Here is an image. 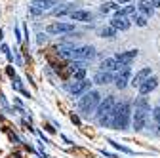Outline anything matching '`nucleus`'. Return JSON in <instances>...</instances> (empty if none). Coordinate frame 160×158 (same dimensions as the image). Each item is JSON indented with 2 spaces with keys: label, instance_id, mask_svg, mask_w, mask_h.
Wrapping results in <instances>:
<instances>
[{
  "label": "nucleus",
  "instance_id": "a211bd4d",
  "mask_svg": "<svg viewBox=\"0 0 160 158\" xmlns=\"http://www.w3.org/2000/svg\"><path fill=\"white\" fill-rule=\"evenodd\" d=\"M137 10L141 12V15H145V17H151V15H152V12H154L152 0H141V2H139V6H137Z\"/></svg>",
  "mask_w": 160,
  "mask_h": 158
},
{
  "label": "nucleus",
  "instance_id": "4468645a",
  "mask_svg": "<svg viewBox=\"0 0 160 158\" xmlns=\"http://www.w3.org/2000/svg\"><path fill=\"white\" fill-rule=\"evenodd\" d=\"M156 86H158V78H156V76H151V78H147V80L139 86L137 90H139V93H141V95H147V93H151L152 90H156Z\"/></svg>",
  "mask_w": 160,
  "mask_h": 158
},
{
  "label": "nucleus",
  "instance_id": "1a4fd4ad",
  "mask_svg": "<svg viewBox=\"0 0 160 158\" xmlns=\"http://www.w3.org/2000/svg\"><path fill=\"white\" fill-rule=\"evenodd\" d=\"M69 71L74 76V80H84V76H86V63L84 61H71L69 63Z\"/></svg>",
  "mask_w": 160,
  "mask_h": 158
},
{
  "label": "nucleus",
  "instance_id": "6e6552de",
  "mask_svg": "<svg viewBox=\"0 0 160 158\" xmlns=\"http://www.w3.org/2000/svg\"><path fill=\"white\" fill-rule=\"evenodd\" d=\"M147 116H149V111H143V109H135L133 116H132V124H133V130H143L145 124H147Z\"/></svg>",
  "mask_w": 160,
  "mask_h": 158
},
{
  "label": "nucleus",
  "instance_id": "9b49d317",
  "mask_svg": "<svg viewBox=\"0 0 160 158\" xmlns=\"http://www.w3.org/2000/svg\"><path fill=\"white\" fill-rule=\"evenodd\" d=\"M130 19L128 17H124V15H120V13H116L112 19H111V27H114L116 31H128L130 29Z\"/></svg>",
  "mask_w": 160,
  "mask_h": 158
},
{
  "label": "nucleus",
  "instance_id": "4be33fe9",
  "mask_svg": "<svg viewBox=\"0 0 160 158\" xmlns=\"http://www.w3.org/2000/svg\"><path fill=\"white\" fill-rule=\"evenodd\" d=\"M135 109H143V111H149V109H151V107H149V103H147V99H145L143 95L135 99Z\"/></svg>",
  "mask_w": 160,
  "mask_h": 158
},
{
  "label": "nucleus",
  "instance_id": "2eb2a0df",
  "mask_svg": "<svg viewBox=\"0 0 160 158\" xmlns=\"http://www.w3.org/2000/svg\"><path fill=\"white\" fill-rule=\"evenodd\" d=\"M93 82L95 84H101V86H107L112 82V72H107V71H99L95 76H93Z\"/></svg>",
  "mask_w": 160,
  "mask_h": 158
},
{
  "label": "nucleus",
  "instance_id": "20e7f679",
  "mask_svg": "<svg viewBox=\"0 0 160 158\" xmlns=\"http://www.w3.org/2000/svg\"><path fill=\"white\" fill-rule=\"evenodd\" d=\"M95 48L93 46H82V48H76L72 50V59L74 61H88V59H93L95 57Z\"/></svg>",
  "mask_w": 160,
  "mask_h": 158
},
{
  "label": "nucleus",
  "instance_id": "6ab92c4d",
  "mask_svg": "<svg viewBox=\"0 0 160 158\" xmlns=\"http://www.w3.org/2000/svg\"><path fill=\"white\" fill-rule=\"evenodd\" d=\"M72 12H74V10H72L71 4H61L59 8H53V10H52L53 15H65V13H72Z\"/></svg>",
  "mask_w": 160,
  "mask_h": 158
},
{
  "label": "nucleus",
  "instance_id": "f257e3e1",
  "mask_svg": "<svg viewBox=\"0 0 160 158\" xmlns=\"http://www.w3.org/2000/svg\"><path fill=\"white\" fill-rule=\"evenodd\" d=\"M116 99L112 95H109V97H105V99L99 103V107H97V112H95V118H97V122H99V126H103V128H107V126H112V114H114V109H116Z\"/></svg>",
  "mask_w": 160,
  "mask_h": 158
},
{
  "label": "nucleus",
  "instance_id": "cd10ccee",
  "mask_svg": "<svg viewBox=\"0 0 160 158\" xmlns=\"http://www.w3.org/2000/svg\"><path fill=\"white\" fill-rule=\"evenodd\" d=\"M152 6L154 8H160V0H152Z\"/></svg>",
  "mask_w": 160,
  "mask_h": 158
},
{
  "label": "nucleus",
  "instance_id": "ddd939ff",
  "mask_svg": "<svg viewBox=\"0 0 160 158\" xmlns=\"http://www.w3.org/2000/svg\"><path fill=\"white\" fill-rule=\"evenodd\" d=\"M147 78H151V67H145V69H141L139 72H135V76L132 78V86L133 88H139Z\"/></svg>",
  "mask_w": 160,
  "mask_h": 158
},
{
  "label": "nucleus",
  "instance_id": "f3484780",
  "mask_svg": "<svg viewBox=\"0 0 160 158\" xmlns=\"http://www.w3.org/2000/svg\"><path fill=\"white\" fill-rule=\"evenodd\" d=\"M71 19H72V21H92L93 15L88 10H74L71 13Z\"/></svg>",
  "mask_w": 160,
  "mask_h": 158
},
{
  "label": "nucleus",
  "instance_id": "412c9836",
  "mask_svg": "<svg viewBox=\"0 0 160 158\" xmlns=\"http://www.w3.org/2000/svg\"><path fill=\"white\" fill-rule=\"evenodd\" d=\"M112 10H114V12H120V6H116L114 2H105V4L101 6V12H103V13H109V12H112Z\"/></svg>",
  "mask_w": 160,
  "mask_h": 158
},
{
  "label": "nucleus",
  "instance_id": "393cba45",
  "mask_svg": "<svg viewBox=\"0 0 160 158\" xmlns=\"http://www.w3.org/2000/svg\"><path fill=\"white\" fill-rule=\"evenodd\" d=\"M152 116H154V120H156V122H160V107H158V109H154Z\"/></svg>",
  "mask_w": 160,
  "mask_h": 158
},
{
  "label": "nucleus",
  "instance_id": "f8f14e48",
  "mask_svg": "<svg viewBox=\"0 0 160 158\" xmlns=\"http://www.w3.org/2000/svg\"><path fill=\"white\" fill-rule=\"evenodd\" d=\"M99 67H101V71L112 72V71H120V69H122L124 65L120 63L116 57H107V59H103V61H101V65H99Z\"/></svg>",
  "mask_w": 160,
  "mask_h": 158
},
{
  "label": "nucleus",
  "instance_id": "b1692460",
  "mask_svg": "<svg viewBox=\"0 0 160 158\" xmlns=\"http://www.w3.org/2000/svg\"><path fill=\"white\" fill-rule=\"evenodd\" d=\"M132 17H133L135 25H139V27H145L147 25V17L145 15H132Z\"/></svg>",
  "mask_w": 160,
  "mask_h": 158
},
{
  "label": "nucleus",
  "instance_id": "0eeeda50",
  "mask_svg": "<svg viewBox=\"0 0 160 158\" xmlns=\"http://www.w3.org/2000/svg\"><path fill=\"white\" fill-rule=\"evenodd\" d=\"M130 82V65H124L120 71H116V78H114V84L118 90H124Z\"/></svg>",
  "mask_w": 160,
  "mask_h": 158
},
{
  "label": "nucleus",
  "instance_id": "7ed1b4c3",
  "mask_svg": "<svg viewBox=\"0 0 160 158\" xmlns=\"http://www.w3.org/2000/svg\"><path fill=\"white\" fill-rule=\"evenodd\" d=\"M99 103H101V95H99V91L90 90V91H86L82 97H80L78 107H80V111H82V112L90 114V112H93L99 107Z\"/></svg>",
  "mask_w": 160,
  "mask_h": 158
},
{
  "label": "nucleus",
  "instance_id": "5701e85b",
  "mask_svg": "<svg viewBox=\"0 0 160 158\" xmlns=\"http://www.w3.org/2000/svg\"><path fill=\"white\" fill-rule=\"evenodd\" d=\"M116 13L124 15V17H128V15H135V6H126V8H122V10L116 12Z\"/></svg>",
  "mask_w": 160,
  "mask_h": 158
},
{
  "label": "nucleus",
  "instance_id": "f03ea898",
  "mask_svg": "<svg viewBox=\"0 0 160 158\" xmlns=\"http://www.w3.org/2000/svg\"><path fill=\"white\" fill-rule=\"evenodd\" d=\"M132 118V105L130 101H120L116 103L114 114H112V128L114 130H126Z\"/></svg>",
  "mask_w": 160,
  "mask_h": 158
},
{
  "label": "nucleus",
  "instance_id": "bb28decb",
  "mask_svg": "<svg viewBox=\"0 0 160 158\" xmlns=\"http://www.w3.org/2000/svg\"><path fill=\"white\" fill-rule=\"evenodd\" d=\"M15 36H17V42H21V32H19L17 27H15Z\"/></svg>",
  "mask_w": 160,
  "mask_h": 158
},
{
  "label": "nucleus",
  "instance_id": "dca6fc26",
  "mask_svg": "<svg viewBox=\"0 0 160 158\" xmlns=\"http://www.w3.org/2000/svg\"><path fill=\"white\" fill-rule=\"evenodd\" d=\"M135 57H137V50H128V52H122V53L116 55V59H118L122 65H130Z\"/></svg>",
  "mask_w": 160,
  "mask_h": 158
},
{
  "label": "nucleus",
  "instance_id": "423d86ee",
  "mask_svg": "<svg viewBox=\"0 0 160 158\" xmlns=\"http://www.w3.org/2000/svg\"><path fill=\"white\" fill-rule=\"evenodd\" d=\"M90 84L92 82H88L86 80V78H84V80H74L72 84H67V90L72 93V95H84L86 91H90Z\"/></svg>",
  "mask_w": 160,
  "mask_h": 158
},
{
  "label": "nucleus",
  "instance_id": "a878e982",
  "mask_svg": "<svg viewBox=\"0 0 160 158\" xmlns=\"http://www.w3.org/2000/svg\"><path fill=\"white\" fill-rule=\"evenodd\" d=\"M46 40H48V36H46V34H38V44H44Z\"/></svg>",
  "mask_w": 160,
  "mask_h": 158
},
{
  "label": "nucleus",
  "instance_id": "c85d7f7f",
  "mask_svg": "<svg viewBox=\"0 0 160 158\" xmlns=\"http://www.w3.org/2000/svg\"><path fill=\"white\" fill-rule=\"evenodd\" d=\"M118 2H130V0H118Z\"/></svg>",
  "mask_w": 160,
  "mask_h": 158
},
{
  "label": "nucleus",
  "instance_id": "39448f33",
  "mask_svg": "<svg viewBox=\"0 0 160 158\" xmlns=\"http://www.w3.org/2000/svg\"><path fill=\"white\" fill-rule=\"evenodd\" d=\"M59 4V0H34V2L29 6L31 13L38 15V13H44L46 10H50L52 6H57Z\"/></svg>",
  "mask_w": 160,
  "mask_h": 158
},
{
  "label": "nucleus",
  "instance_id": "aec40b11",
  "mask_svg": "<svg viewBox=\"0 0 160 158\" xmlns=\"http://www.w3.org/2000/svg\"><path fill=\"white\" fill-rule=\"evenodd\" d=\"M99 34H101L103 38H114V34H116V29L114 27H103V29H99Z\"/></svg>",
  "mask_w": 160,
  "mask_h": 158
},
{
  "label": "nucleus",
  "instance_id": "9d476101",
  "mask_svg": "<svg viewBox=\"0 0 160 158\" xmlns=\"http://www.w3.org/2000/svg\"><path fill=\"white\" fill-rule=\"evenodd\" d=\"M46 31L50 34H69L74 31V25L72 23H52V25H48Z\"/></svg>",
  "mask_w": 160,
  "mask_h": 158
}]
</instances>
